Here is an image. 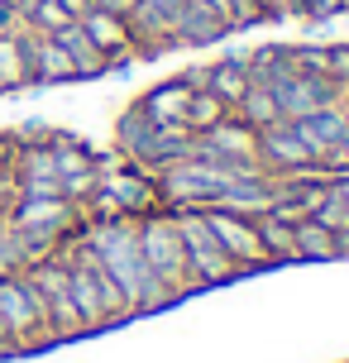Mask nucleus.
Segmentation results:
<instances>
[{"instance_id":"27","label":"nucleus","mask_w":349,"mask_h":363,"mask_svg":"<svg viewBox=\"0 0 349 363\" xmlns=\"http://www.w3.org/2000/svg\"><path fill=\"white\" fill-rule=\"evenodd\" d=\"M230 110L211 96V91H192V101H187V120H182V129H192V134H206L211 125H221Z\"/></svg>"},{"instance_id":"34","label":"nucleus","mask_w":349,"mask_h":363,"mask_svg":"<svg viewBox=\"0 0 349 363\" xmlns=\"http://www.w3.org/2000/svg\"><path fill=\"white\" fill-rule=\"evenodd\" d=\"M335 258H349V225L335 230Z\"/></svg>"},{"instance_id":"20","label":"nucleus","mask_w":349,"mask_h":363,"mask_svg":"<svg viewBox=\"0 0 349 363\" xmlns=\"http://www.w3.org/2000/svg\"><path fill=\"white\" fill-rule=\"evenodd\" d=\"M187 101H192V86H187L182 77H172V82H163V86L148 91L139 106H144V115L153 120V125H182L187 120Z\"/></svg>"},{"instance_id":"21","label":"nucleus","mask_w":349,"mask_h":363,"mask_svg":"<svg viewBox=\"0 0 349 363\" xmlns=\"http://www.w3.org/2000/svg\"><path fill=\"white\" fill-rule=\"evenodd\" d=\"M57 43H62V48H67V57H72V67H77V77H101V72H111V57L101 53V48H96L92 38H87V29H82V24H62V29H57Z\"/></svg>"},{"instance_id":"12","label":"nucleus","mask_w":349,"mask_h":363,"mask_svg":"<svg viewBox=\"0 0 349 363\" xmlns=\"http://www.w3.org/2000/svg\"><path fill=\"white\" fill-rule=\"evenodd\" d=\"M53 158H57V191L67 201H87L96 191V182H101V172H96V153H87L82 144H72V139H53Z\"/></svg>"},{"instance_id":"4","label":"nucleus","mask_w":349,"mask_h":363,"mask_svg":"<svg viewBox=\"0 0 349 363\" xmlns=\"http://www.w3.org/2000/svg\"><path fill=\"white\" fill-rule=\"evenodd\" d=\"M38 345H53L48 320H43V301L24 272H10V277H0V354Z\"/></svg>"},{"instance_id":"1","label":"nucleus","mask_w":349,"mask_h":363,"mask_svg":"<svg viewBox=\"0 0 349 363\" xmlns=\"http://www.w3.org/2000/svg\"><path fill=\"white\" fill-rule=\"evenodd\" d=\"M82 239L96 249L101 268L111 272V282L129 301V315L163 311L167 301H172V291H167L163 282L153 277V268L144 263V249H139V235H134V220H92Z\"/></svg>"},{"instance_id":"5","label":"nucleus","mask_w":349,"mask_h":363,"mask_svg":"<svg viewBox=\"0 0 349 363\" xmlns=\"http://www.w3.org/2000/svg\"><path fill=\"white\" fill-rule=\"evenodd\" d=\"M134 235H139V249H144V263L153 268V277L163 282L172 296L187 291V254H182V235H177V216L172 211H144L134 216Z\"/></svg>"},{"instance_id":"3","label":"nucleus","mask_w":349,"mask_h":363,"mask_svg":"<svg viewBox=\"0 0 349 363\" xmlns=\"http://www.w3.org/2000/svg\"><path fill=\"white\" fill-rule=\"evenodd\" d=\"M230 177H235V163L182 158V163H172V167H158L153 172V186H158V201H167L172 211H201V206H216L221 201Z\"/></svg>"},{"instance_id":"14","label":"nucleus","mask_w":349,"mask_h":363,"mask_svg":"<svg viewBox=\"0 0 349 363\" xmlns=\"http://www.w3.org/2000/svg\"><path fill=\"white\" fill-rule=\"evenodd\" d=\"M230 24H225L206 0H182V10L172 15V43H182V48H206V43H216Z\"/></svg>"},{"instance_id":"2","label":"nucleus","mask_w":349,"mask_h":363,"mask_svg":"<svg viewBox=\"0 0 349 363\" xmlns=\"http://www.w3.org/2000/svg\"><path fill=\"white\" fill-rule=\"evenodd\" d=\"M62 258H67V287H72V306L82 315V330H96V325H106V320H125L129 301L111 282V272L101 268L92 244L77 239V244L62 249Z\"/></svg>"},{"instance_id":"13","label":"nucleus","mask_w":349,"mask_h":363,"mask_svg":"<svg viewBox=\"0 0 349 363\" xmlns=\"http://www.w3.org/2000/svg\"><path fill=\"white\" fill-rule=\"evenodd\" d=\"M216 206L239 211V216L268 211V206H273V172H263V167H235V177L225 182V191H221Z\"/></svg>"},{"instance_id":"25","label":"nucleus","mask_w":349,"mask_h":363,"mask_svg":"<svg viewBox=\"0 0 349 363\" xmlns=\"http://www.w3.org/2000/svg\"><path fill=\"white\" fill-rule=\"evenodd\" d=\"M235 115H239V120H244L249 129H254V134H258V129H273L277 120H282V115H277L273 91H268V86H258V82H254L249 91H244V101L235 106Z\"/></svg>"},{"instance_id":"32","label":"nucleus","mask_w":349,"mask_h":363,"mask_svg":"<svg viewBox=\"0 0 349 363\" xmlns=\"http://www.w3.org/2000/svg\"><path fill=\"white\" fill-rule=\"evenodd\" d=\"M96 10H111V15H120V19H129V10L139 5V0H92Z\"/></svg>"},{"instance_id":"23","label":"nucleus","mask_w":349,"mask_h":363,"mask_svg":"<svg viewBox=\"0 0 349 363\" xmlns=\"http://www.w3.org/2000/svg\"><path fill=\"white\" fill-rule=\"evenodd\" d=\"M292 249L297 258H306V263H321V258H335V235L321 225V220H297L292 225Z\"/></svg>"},{"instance_id":"8","label":"nucleus","mask_w":349,"mask_h":363,"mask_svg":"<svg viewBox=\"0 0 349 363\" xmlns=\"http://www.w3.org/2000/svg\"><path fill=\"white\" fill-rule=\"evenodd\" d=\"M211 235L221 239V249L230 254L239 272H254V268H273V258L263 249V239L254 230V216H239V211H225V206H201Z\"/></svg>"},{"instance_id":"15","label":"nucleus","mask_w":349,"mask_h":363,"mask_svg":"<svg viewBox=\"0 0 349 363\" xmlns=\"http://www.w3.org/2000/svg\"><path fill=\"white\" fill-rule=\"evenodd\" d=\"M29 82L34 86H57V82H77V67L67 48L53 34H29Z\"/></svg>"},{"instance_id":"24","label":"nucleus","mask_w":349,"mask_h":363,"mask_svg":"<svg viewBox=\"0 0 349 363\" xmlns=\"http://www.w3.org/2000/svg\"><path fill=\"white\" fill-rule=\"evenodd\" d=\"M254 230H258V239H263V249H268V258H273V263H297L292 225H287V220H277L273 211H258V216H254Z\"/></svg>"},{"instance_id":"9","label":"nucleus","mask_w":349,"mask_h":363,"mask_svg":"<svg viewBox=\"0 0 349 363\" xmlns=\"http://www.w3.org/2000/svg\"><path fill=\"white\" fill-rule=\"evenodd\" d=\"M268 91H273L277 115H282V120H301V115H311V110L331 106L340 86H335L331 77H321V72H301V67H292V72L277 77Z\"/></svg>"},{"instance_id":"7","label":"nucleus","mask_w":349,"mask_h":363,"mask_svg":"<svg viewBox=\"0 0 349 363\" xmlns=\"http://www.w3.org/2000/svg\"><path fill=\"white\" fill-rule=\"evenodd\" d=\"M172 216H177V235H182V254H187V282L192 287H216V282L239 277V268L221 249V239L211 235L201 211H172Z\"/></svg>"},{"instance_id":"30","label":"nucleus","mask_w":349,"mask_h":363,"mask_svg":"<svg viewBox=\"0 0 349 363\" xmlns=\"http://www.w3.org/2000/svg\"><path fill=\"white\" fill-rule=\"evenodd\" d=\"M321 172H349V125L326 153H321Z\"/></svg>"},{"instance_id":"18","label":"nucleus","mask_w":349,"mask_h":363,"mask_svg":"<svg viewBox=\"0 0 349 363\" xmlns=\"http://www.w3.org/2000/svg\"><path fill=\"white\" fill-rule=\"evenodd\" d=\"M254 86V77H249V57H225V62H216V67H206V91L221 101L230 115H235V106L244 101V91Z\"/></svg>"},{"instance_id":"10","label":"nucleus","mask_w":349,"mask_h":363,"mask_svg":"<svg viewBox=\"0 0 349 363\" xmlns=\"http://www.w3.org/2000/svg\"><path fill=\"white\" fill-rule=\"evenodd\" d=\"M254 153H258V167L263 172H311L316 167V153L301 144V134L287 120H277L273 129H258Z\"/></svg>"},{"instance_id":"35","label":"nucleus","mask_w":349,"mask_h":363,"mask_svg":"<svg viewBox=\"0 0 349 363\" xmlns=\"http://www.w3.org/2000/svg\"><path fill=\"white\" fill-rule=\"evenodd\" d=\"M331 186H335V196H340V201H345V206H349V172H340V177L331 182Z\"/></svg>"},{"instance_id":"29","label":"nucleus","mask_w":349,"mask_h":363,"mask_svg":"<svg viewBox=\"0 0 349 363\" xmlns=\"http://www.w3.org/2000/svg\"><path fill=\"white\" fill-rule=\"evenodd\" d=\"M10 272H24V254H19L10 225H0V277H10Z\"/></svg>"},{"instance_id":"17","label":"nucleus","mask_w":349,"mask_h":363,"mask_svg":"<svg viewBox=\"0 0 349 363\" xmlns=\"http://www.w3.org/2000/svg\"><path fill=\"white\" fill-rule=\"evenodd\" d=\"M158 129L163 125H153V120L144 115V106H129L125 115H120V125H115V144L148 172V158H153V144H158Z\"/></svg>"},{"instance_id":"22","label":"nucleus","mask_w":349,"mask_h":363,"mask_svg":"<svg viewBox=\"0 0 349 363\" xmlns=\"http://www.w3.org/2000/svg\"><path fill=\"white\" fill-rule=\"evenodd\" d=\"M29 86V34L5 29L0 34V91Z\"/></svg>"},{"instance_id":"31","label":"nucleus","mask_w":349,"mask_h":363,"mask_svg":"<svg viewBox=\"0 0 349 363\" xmlns=\"http://www.w3.org/2000/svg\"><path fill=\"white\" fill-rule=\"evenodd\" d=\"M10 206H15V177H10V167H0V225L10 220Z\"/></svg>"},{"instance_id":"6","label":"nucleus","mask_w":349,"mask_h":363,"mask_svg":"<svg viewBox=\"0 0 349 363\" xmlns=\"http://www.w3.org/2000/svg\"><path fill=\"white\" fill-rule=\"evenodd\" d=\"M24 277L34 282L38 301H43V320H48V340H72L82 335V315L72 306V287H67V258L53 249L48 258H38L24 268Z\"/></svg>"},{"instance_id":"33","label":"nucleus","mask_w":349,"mask_h":363,"mask_svg":"<svg viewBox=\"0 0 349 363\" xmlns=\"http://www.w3.org/2000/svg\"><path fill=\"white\" fill-rule=\"evenodd\" d=\"M15 158V134H0V167H10Z\"/></svg>"},{"instance_id":"36","label":"nucleus","mask_w":349,"mask_h":363,"mask_svg":"<svg viewBox=\"0 0 349 363\" xmlns=\"http://www.w3.org/2000/svg\"><path fill=\"white\" fill-rule=\"evenodd\" d=\"M345 10H349V0H345Z\"/></svg>"},{"instance_id":"26","label":"nucleus","mask_w":349,"mask_h":363,"mask_svg":"<svg viewBox=\"0 0 349 363\" xmlns=\"http://www.w3.org/2000/svg\"><path fill=\"white\" fill-rule=\"evenodd\" d=\"M15 15L29 24V34H57L62 24H72V15H67L57 0H19Z\"/></svg>"},{"instance_id":"16","label":"nucleus","mask_w":349,"mask_h":363,"mask_svg":"<svg viewBox=\"0 0 349 363\" xmlns=\"http://www.w3.org/2000/svg\"><path fill=\"white\" fill-rule=\"evenodd\" d=\"M287 125L301 134V144L316 153V167H321V153L345 134V125H349V115H345V106L340 101H331V106H321V110H311V115H301V120H287Z\"/></svg>"},{"instance_id":"28","label":"nucleus","mask_w":349,"mask_h":363,"mask_svg":"<svg viewBox=\"0 0 349 363\" xmlns=\"http://www.w3.org/2000/svg\"><path fill=\"white\" fill-rule=\"evenodd\" d=\"M311 220H321V225H326L331 235L349 225V206L335 196V186H326V196H321V206H316V216H311Z\"/></svg>"},{"instance_id":"19","label":"nucleus","mask_w":349,"mask_h":363,"mask_svg":"<svg viewBox=\"0 0 349 363\" xmlns=\"http://www.w3.org/2000/svg\"><path fill=\"white\" fill-rule=\"evenodd\" d=\"M77 24H82V29H87V38H92L96 48H101V53L106 57H120V53H129V48H134V34H129V24L120 15H111V10H87V15L77 19Z\"/></svg>"},{"instance_id":"11","label":"nucleus","mask_w":349,"mask_h":363,"mask_svg":"<svg viewBox=\"0 0 349 363\" xmlns=\"http://www.w3.org/2000/svg\"><path fill=\"white\" fill-rule=\"evenodd\" d=\"M201 158H211V163H235V167H258L254 129L244 125L239 115H225L221 125H211L201 134Z\"/></svg>"}]
</instances>
